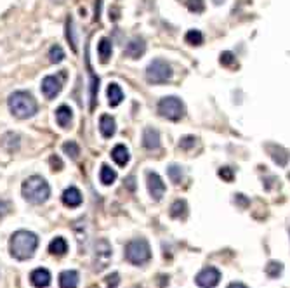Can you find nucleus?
<instances>
[{
    "instance_id": "nucleus-1",
    "label": "nucleus",
    "mask_w": 290,
    "mask_h": 288,
    "mask_svg": "<svg viewBox=\"0 0 290 288\" xmlns=\"http://www.w3.org/2000/svg\"><path fill=\"white\" fill-rule=\"evenodd\" d=\"M38 247V236L28 229H19L11 236L9 248L11 256L17 260H28L33 257L35 250Z\"/></svg>"
},
{
    "instance_id": "nucleus-2",
    "label": "nucleus",
    "mask_w": 290,
    "mask_h": 288,
    "mask_svg": "<svg viewBox=\"0 0 290 288\" xmlns=\"http://www.w3.org/2000/svg\"><path fill=\"white\" fill-rule=\"evenodd\" d=\"M21 194L26 202L33 203V205H42L49 200L50 186L42 176H30L21 186Z\"/></svg>"
},
{
    "instance_id": "nucleus-3",
    "label": "nucleus",
    "mask_w": 290,
    "mask_h": 288,
    "mask_svg": "<svg viewBox=\"0 0 290 288\" xmlns=\"http://www.w3.org/2000/svg\"><path fill=\"white\" fill-rule=\"evenodd\" d=\"M9 110L16 118L25 120L37 113V99L26 91H16L7 99Z\"/></svg>"
},
{
    "instance_id": "nucleus-4",
    "label": "nucleus",
    "mask_w": 290,
    "mask_h": 288,
    "mask_svg": "<svg viewBox=\"0 0 290 288\" xmlns=\"http://www.w3.org/2000/svg\"><path fill=\"white\" fill-rule=\"evenodd\" d=\"M125 259L134 266H143L151 259V248L145 238H134L125 245Z\"/></svg>"
},
{
    "instance_id": "nucleus-5",
    "label": "nucleus",
    "mask_w": 290,
    "mask_h": 288,
    "mask_svg": "<svg viewBox=\"0 0 290 288\" xmlns=\"http://www.w3.org/2000/svg\"><path fill=\"white\" fill-rule=\"evenodd\" d=\"M158 113L160 116L167 120H172V122H177L184 116L186 113V108H184V103L181 99L176 97V96H167V97L160 99L158 103Z\"/></svg>"
},
{
    "instance_id": "nucleus-6",
    "label": "nucleus",
    "mask_w": 290,
    "mask_h": 288,
    "mask_svg": "<svg viewBox=\"0 0 290 288\" xmlns=\"http://www.w3.org/2000/svg\"><path fill=\"white\" fill-rule=\"evenodd\" d=\"M172 79V68L163 59H153L146 68V80L149 83H167Z\"/></svg>"
},
{
    "instance_id": "nucleus-7",
    "label": "nucleus",
    "mask_w": 290,
    "mask_h": 288,
    "mask_svg": "<svg viewBox=\"0 0 290 288\" xmlns=\"http://www.w3.org/2000/svg\"><path fill=\"white\" fill-rule=\"evenodd\" d=\"M113 250L112 245L106 238H101L96 241L94 247V260H92V266H94L96 272H101L110 266V260H112Z\"/></svg>"
},
{
    "instance_id": "nucleus-8",
    "label": "nucleus",
    "mask_w": 290,
    "mask_h": 288,
    "mask_svg": "<svg viewBox=\"0 0 290 288\" xmlns=\"http://www.w3.org/2000/svg\"><path fill=\"white\" fill-rule=\"evenodd\" d=\"M146 186H148L149 196L153 198L155 202H160L165 194V182L162 181V177L158 176L157 172H146Z\"/></svg>"
},
{
    "instance_id": "nucleus-9",
    "label": "nucleus",
    "mask_w": 290,
    "mask_h": 288,
    "mask_svg": "<svg viewBox=\"0 0 290 288\" xmlns=\"http://www.w3.org/2000/svg\"><path fill=\"white\" fill-rule=\"evenodd\" d=\"M196 285L200 288H216L221 281V271L217 268H205L196 274Z\"/></svg>"
},
{
    "instance_id": "nucleus-10",
    "label": "nucleus",
    "mask_w": 290,
    "mask_h": 288,
    "mask_svg": "<svg viewBox=\"0 0 290 288\" xmlns=\"http://www.w3.org/2000/svg\"><path fill=\"white\" fill-rule=\"evenodd\" d=\"M40 89H42V94L46 96V99H54L56 96L61 92L63 82L59 77H56V75H47V77L42 79Z\"/></svg>"
},
{
    "instance_id": "nucleus-11",
    "label": "nucleus",
    "mask_w": 290,
    "mask_h": 288,
    "mask_svg": "<svg viewBox=\"0 0 290 288\" xmlns=\"http://www.w3.org/2000/svg\"><path fill=\"white\" fill-rule=\"evenodd\" d=\"M63 203L68 207V208H77V207L82 205V193H80L79 188H75V186H70L66 190L63 191V196H61Z\"/></svg>"
},
{
    "instance_id": "nucleus-12",
    "label": "nucleus",
    "mask_w": 290,
    "mask_h": 288,
    "mask_svg": "<svg viewBox=\"0 0 290 288\" xmlns=\"http://www.w3.org/2000/svg\"><path fill=\"white\" fill-rule=\"evenodd\" d=\"M145 52H146V44L145 40L139 37L132 38V40L127 44V47H125V56L130 59H139Z\"/></svg>"
},
{
    "instance_id": "nucleus-13",
    "label": "nucleus",
    "mask_w": 290,
    "mask_h": 288,
    "mask_svg": "<svg viewBox=\"0 0 290 288\" xmlns=\"http://www.w3.org/2000/svg\"><path fill=\"white\" fill-rule=\"evenodd\" d=\"M50 280H52V276H50V272L44 268L35 269V271L30 274V281H32V285L37 288H47L50 285Z\"/></svg>"
},
{
    "instance_id": "nucleus-14",
    "label": "nucleus",
    "mask_w": 290,
    "mask_h": 288,
    "mask_svg": "<svg viewBox=\"0 0 290 288\" xmlns=\"http://www.w3.org/2000/svg\"><path fill=\"white\" fill-rule=\"evenodd\" d=\"M266 149H268V153H270V157L273 158L274 163H278L280 167H285L287 163H289V151L287 149H283L282 146H276V144H268L266 146Z\"/></svg>"
},
{
    "instance_id": "nucleus-15",
    "label": "nucleus",
    "mask_w": 290,
    "mask_h": 288,
    "mask_svg": "<svg viewBox=\"0 0 290 288\" xmlns=\"http://www.w3.org/2000/svg\"><path fill=\"white\" fill-rule=\"evenodd\" d=\"M143 146L146 149H151V151L160 148V134H158L157 128H145V132H143Z\"/></svg>"
},
{
    "instance_id": "nucleus-16",
    "label": "nucleus",
    "mask_w": 290,
    "mask_h": 288,
    "mask_svg": "<svg viewBox=\"0 0 290 288\" xmlns=\"http://www.w3.org/2000/svg\"><path fill=\"white\" fill-rule=\"evenodd\" d=\"M99 130H101V134H103V137H106V139H110V137L115 136V132H116L115 118H113L112 115L101 116L99 118Z\"/></svg>"
},
{
    "instance_id": "nucleus-17",
    "label": "nucleus",
    "mask_w": 290,
    "mask_h": 288,
    "mask_svg": "<svg viewBox=\"0 0 290 288\" xmlns=\"http://www.w3.org/2000/svg\"><path fill=\"white\" fill-rule=\"evenodd\" d=\"M71 120H73V112H71V108L66 106V104H61V106L56 110V122H58V125L63 128H68L71 124Z\"/></svg>"
},
{
    "instance_id": "nucleus-18",
    "label": "nucleus",
    "mask_w": 290,
    "mask_h": 288,
    "mask_svg": "<svg viewBox=\"0 0 290 288\" xmlns=\"http://www.w3.org/2000/svg\"><path fill=\"white\" fill-rule=\"evenodd\" d=\"M79 272L73 269H66L59 274V287L61 288H77L79 287Z\"/></svg>"
},
{
    "instance_id": "nucleus-19",
    "label": "nucleus",
    "mask_w": 290,
    "mask_h": 288,
    "mask_svg": "<svg viewBox=\"0 0 290 288\" xmlns=\"http://www.w3.org/2000/svg\"><path fill=\"white\" fill-rule=\"evenodd\" d=\"M112 158L115 160V163L118 167H125L130 160V155H129V149L125 148L124 144H116L115 148L112 149Z\"/></svg>"
},
{
    "instance_id": "nucleus-20",
    "label": "nucleus",
    "mask_w": 290,
    "mask_h": 288,
    "mask_svg": "<svg viewBox=\"0 0 290 288\" xmlns=\"http://www.w3.org/2000/svg\"><path fill=\"white\" fill-rule=\"evenodd\" d=\"M97 54H99V59L103 64H106V63L110 61V58H112L113 54V46H112V40L110 38H101L99 44H97Z\"/></svg>"
},
{
    "instance_id": "nucleus-21",
    "label": "nucleus",
    "mask_w": 290,
    "mask_h": 288,
    "mask_svg": "<svg viewBox=\"0 0 290 288\" xmlns=\"http://www.w3.org/2000/svg\"><path fill=\"white\" fill-rule=\"evenodd\" d=\"M108 104L112 108L118 106V104L124 101V91L120 89V85L118 83H110L108 85Z\"/></svg>"
},
{
    "instance_id": "nucleus-22",
    "label": "nucleus",
    "mask_w": 290,
    "mask_h": 288,
    "mask_svg": "<svg viewBox=\"0 0 290 288\" xmlns=\"http://www.w3.org/2000/svg\"><path fill=\"white\" fill-rule=\"evenodd\" d=\"M49 252L52 254V256H58V257L64 256V254L68 252L66 240L63 238V236H56V238L49 243Z\"/></svg>"
},
{
    "instance_id": "nucleus-23",
    "label": "nucleus",
    "mask_w": 290,
    "mask_h": 288,
    "mask_svg": "<svg viewBox=\"0 0 290 288\" xmlns=\"http://www.w3.org/2000/svg\"><path fill=\"white\" fill-rule=\"evenodd\" d=\"M99 181L103 182L104 186H112L113 182L116 181V172L110 167V165H101V170H99Z\"/></svg>"
},
{
    "instance_id": "nucleus-24",
    "label": "nucleus",
    "mask_w": 290,
    "mask_h": 288,
    "mask_svg": "<svg viewBox=\"0 0 290 288\" xmlns=\"http://www.w3.org/2000/svg\"><path fill=\"white\" fill-rule=\"evenodd\" d=\"M66 40L71 46V50H73V52H79V40H77V32H75V25L71 17L66 19Z\"/></svg>"
},
{
    "instance_id": "nucleus-25",
    "label": "nucleus",
    "mask_w": 290,
    "mask_h": 288,
    "mask_svg": "<svg viewBox=\"0 0 290 288\" xmlns=\"http://www.w3.org/2000/svg\"><path fill=\"white\" fill-rule=\"evenodd\" d=\"M170 215L174 219H184L188 215V205L184 200H176L170 205Z\"/></svg>"
},
{
    "instance_id": "nucleus-26",
    "label": "nucleus",
    "mask_w": 290,
    "mask_h": 288,
    "mask_svg": "<svg viewBox=\"0 0 290 288\" xmlns=\"http://www.w3.org/2000/svg\"><path fill=\"white\" fill-rule=\"evenodd\" d=\"M184 40L190 46H202L203 44V35L198 30H188L186 35H184Z\"/></svg>"
},
{
    "instance_id": "nucleus-27",
    "label": "nucleus",
    "mask_w": 290,
    "mask_h": 288,
    "mask_svg": "<svg viewBox=\"0 0 290 288\" xmlns=\"http://www.w3.org/2000/svg\"><path fill=\"white\" fill-rule=\"evenodd\" d=\"M264 271H266V274L270 276V278H278V276L283 272V264L278 262V260H270Z\"/></svg>"
},
{
    "instance_id": "nucleus-28",
    "label": "nucleus",
    "mask_w": 290,
    "mask_h": 288,
    "mask_svg": "<svg viewBox=\"0 0 290 288\" xmlns=\"http://www.w3.org/2000/svg\"><path fill=\"white\" fill-rule=\"evenodd\" d=\"M63 151H64V155H68L70 158L77 160L80 155V146L75 143V141H66V143L63 144Z\"/></svg>"
},
{
    "instance_id": "nucleus-29",
    "label": "nucleus",
    "mask_w": 290,
    "mask_h": 288,
    "mask_svg": "<svg viewBox=\"0 0 290 288\" xmlns=\"http://www.w3.org/2000/svg\"><path fill=\"white\" fill-rule=\"evenodd\" d=\"M64 58H66V56H64V50H63L61 46H52L49 49V61L52 63V64H59Z\"/></svg>"
},
{
    "instance_id": "nucleus-30",
    "label": "nucleus",
    "mask_w": 290,
    "mask_h": 288,
    "mask_svg": "<svg viewBox=\"0 0 290 288\" xmlns=\"http://www.w3.org/2000/svg\"><path fill=\"white\" fill-rule=\"evenodd\" d=\"M167 172H169L170 181L174 182V184H181V182H182V177H184V174H182V169L179 167V165H170Z\"/></svg>"
},
{
    "instance_id": "nucleus-31",
    "label": "nucleus",
    "mask_w": 290,
    "mask_h": 288,
    "mask_svg": "<svg viewBox=\"0 0 290 288\" xmlns=\"http://www.w3.org/2000/svg\"><path fill=\"white\" fill-rule=\"evenodd\" d=\"M195 136H184L181 137V141H179V146H181V149H184V151H190L191 148H195Z\"/></svg>"
},
{
    "instance_id": "nucleus-32",
    "label": "nucleus",
    "mask_w": 290,
    "mask_h": 288,
    "mask_svg": "<svg viewBox=\"0 0 290 288\" xmlns=\"http://www.w3.org/2000/svg\"><path fill=\"white\" fill-rule=\"evenodd\" d=\"M188 9H190L191 13H203L205 2L203 0H188Z\"/></svg>"
},
{
    "instance_id": "nucleus-33",
    "label": "nucleus",
    "mask_w": 290,
    "mask_h": 288,
    "mask_svg": "<svg viewBox=\"0 0 290 288\" xmlns=\"http://www.w3.org/2000/svg\"><path fill=\"white\" fill-rule=\"evenodd\" d=\"M219 177L223 179V181L231 182L233 177H235V174H233V170L229 169V167H223V169H219Z\"/></svg>"
},
{
    "instance_id": "nucleus-34",
    "label": "nucleus",
    "mask_w": 290,
    "mask_h": 288,
    "mask_svg": "<svg viewBox=\"0 0 290 288\" xmlns=\"http://www.w3.org/2000/svg\"><path fill=\"white\" fill-rule=\"evenodd\" d=\"M221 64L223 66H231L233 63H235V56H233V52H229V50H226V52L221 54Z\"/></svg>"
},
{
    "instance_id": "nucleus-35",
    "label": "nucleus",
    "mask_w": 290,
    "mask_h": 288,
    "mask_svg": "<svg viewBox=\"0 0 290 288\" xmlns=\"http://www.w3.org/2000/svg\"><path fill=\"white\" fill-rule=\"evenodd\" d=\"M106 285H108V288H116L120 285V274H118V272H112V274L106 278Z\"/></svg>"
},
{
    "instance_id": "nucleus-36",
    "label": "nucleus",
    "mask_w": 290,
    "mask_h": 288,
    "mask_svg": "<svg viewBox=\"0 0 290 288\" xmlns=\"http://www.w3.org/2000/svg\"><path fill=\"white\" fill-rule=\"evenodd\" d=\"M49 163H50V167H52V169H54V170H61V169H63V161H61V158L56 157V155H52V157H50Z\"/></svg>"
},
{
    "instance_id": "nucleus-37",
    "label": "nucleus",
    "mask_w": 290,
    "mask_h": 288,
    "mask_svg": "<svg viewBox=\"0 0 290 288\" xmlns=\"http://www.w3.org/2000/svg\"><path fill=\"white\" fill-rule=\"evenodd\" d=\"M9 210H11V203L4 202V200H0V217H4V215L9 214Z\"/></svg>"
},
{
    "instance_id": "nucleus-38",
    "label": "nucleus",
    "mask_w": 290,
    "mask_h": 288,
    "mask_svg": "<svg viewBox=\"0 0 290 288\" xmlns=\"http://www.w3.org/2000/svg\"><path fill=\"white\" fill-rule=\"evenodd\" d=\"M235 202H236V203H240V205L243 207V208H245L247 205H249V200H247V198H245L243 194H235Z\"/></svg>"
},
{
    "instance_id": "nucleus-39",
    "label": "nucleus",
    "mask_w": 290,
    "mask_h": 288,
    "mask_svg": "<svg viewBox=\"0 0 290 288\" xmlns=\"http://www.w3.org/2000/svg\"><path fill=\"white\" fill-rule=\"evenodd\" d=\"M228 288H247L243 283H231V285H228Z\"/></svg>"
},
{
    "instance_id": "nucleus-40",
    "label": "nucleus",
    "mask_w": 290,
    "mask_h": 288,
    "mask_svg": "<svg viewBox=\"0 0 290 288\" xmlns=\"http://www.w3.org/2000/svg\"><path fill=\"white\" fill-rule=\"evenodd\" d=\"M127 182H129V188H130V190H134V177H129Z\"/></svg>"
},
{
    "instance_id": "nucleus-41",
    "label": "nucleus",
    "mask_w": 290,
    "mask_h": 288,
    "mask_svg": "<svg viewBox=\"0 0 290 288\" xmlns=\"http://www.w3.org/2000/svg\"><path fill=\"white\" fill-rule=\"evenodd\" d=\"M214 2H216V4H221V2H223V0H214Z\"/></svg>"
}]
</instances>
